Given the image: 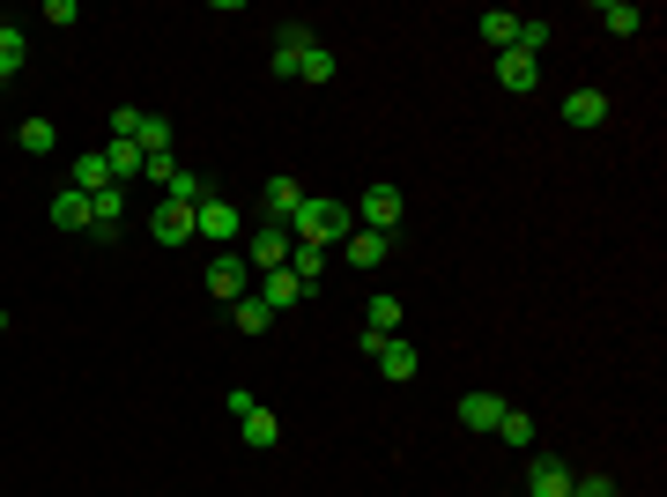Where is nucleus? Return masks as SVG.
<instances>
[{
    "label": "nucleus",
    "instance_id": "f257e3e1",
    "mask_svg": "<svg viewBox=\"0 0 667 497\" xmlns=\"http://www.w3.org/2000/svg\"><path fill=\"white\" fill-rule=\"evenodd\" d=\"M349 231H356V208L349 201H312V194H304V208H297V246L334 252Z\"/></svg>",
    "mask_w": 667,
    "mask_h": 497
},
{
    "label": "nucleus",
    "instance_id": "f03ea898",
    "mask_svg": "<svg viewBox=\"0 0 667 497\" xmlns=\"http://www.w3.org/2000/svg\"><path fill=\"white\" fill-rule=\"evenodd\" d=\"M246 268H260V275L290 268V231H282V223H260V231L246 238Z\"/></svg>",
    "mask_w": 667,
    "mask_h": 497
},
{
    "label": "nucleus",
    "instance_id": "7ed1b4c3",
    "mask_svg": "<svg viewBox=\"0 0 667 497\" xmlns=\"http://www.w3.org/2000/svg\"><path fill=\"white\" fill-rule=\"evenodd\" d=\"M401 186H372V194H364V201H356V231H386V238H393V223H401Z\"/></svg>",
    "mask_w": 667,
    "mask_h": 497
},
{
    "label": "nucleus",
    "instance_id": "20e7f679",
    "mask_svg": "<svg viewBox=\"0 0 667 497\" xmlns=\"http://www.w3.org/2000/svg\"><path fill=\"white\" fill-rule=\"evenodd\" d=\"M193 238H209V246H238V208H230V201H201V208H193Z\"/></svg>",
    "mask_w": 667,
    "mask_h": 497
},
{
    "label": "nucleus",
    "instance_id": "39448f33",
    "mask_svg": "<svg viewBox=\"0 0 667 497\" xmlns=\"http://www.w3.org/2000/svg\"><path fill=\"white\" fill-rule=\"evenodd\" d=\"M149 231H156V246H186V238H193V208L186 201H156Z\"/></svg>",
    "mask_w": 667,
    "mask_h": 497
},
{
    "label": "nucleus",
    "instance_id": "423d86ee",
    "mask_svg": "<svg viewBox=\"0 0 667 497\" xmlns=\"http://www.w3.org/2000/svg\"><path fill=\"white\" fill-rule=\"evenodd\" d=\"M246 260H238V252H223V260H209V297H223V305H238V297H246Z\"/></svg>",
    "mask_w": 667,
    "mask_h": 497
},
{
    "label": "nucleus",
    "instance_id": "0eeeda50",
    "mask_svg": "<svg viewBox=\"0 0 667 497\" xmlns=\"http://www.w3.org/2000/svg\"><path fill=\"white\" fill-rule=\"evenodd\" d=\"M260 208H267V223H282V231H290V223H297V208H304V186H297V178H267Z\"/></svg>",
    "mask_w": 667,
    "mask_h": 497
},
{
    "label": "nucleus",
    "instance_id": "6e6552de",
    "mask_svg": "<svg viewBox=\"0 0 667 497\" xmlns=\"http://www.w3.org/2000/svg\"><path fill=\"white\" fill-rule=\"evenodd\" d=\"M341 260H356V268H386V260H393V238H386V231H349V238H341Z\"/></svg>",
    "mask_w": 667,
    "mask_h": 497
},
{
    "label": "nucleus",
    "instance_id": "1a4fd4ad",
    "mask_svg": "<svg viewBox=\"0 0 667 497\" xmlns=\"http://www.w3.org/2000/svg\"><path fill=\"white\" fill-rule=\"evenodd\" d=\"M571 483H579V475H571L564 460L534 453V475H527V497H571Z\"/></svg>",
    "mask_w": 667,
    "mask_h": 497
},
{
    "label": "nucleus",
    "instance_id": "9d476101",
    "mask_svg": "<svg viewBox=\"0 0 667 497\" xmlns=\"http://www.w3.org/2000/svg\"><path fill=\"white\" fill-rule=\"evenodd\" d=\"M593 23H601L608 38H638V30H645V8H630V0H601Z\"/></svg>",
    "mask_w": 667,
    "mask_h": 497
},
{
    "label": "nucleus",
    "instance_id": "9b49d317",
    "mask_svg": "<svg viewBox=\"0 0 667 497\" xmlns=\"http://www.w3.org/2000/svg\"><path fill=\"white\" fill-rule=\"evenodd\" d=\"M608 120V97H601V89H571V97H564V126H601Z\"/></svg>",
    "mask_w": 667,
    "mask_h": 497
},
{
    "label": "nucleus",
    "instance_id": "f8f14e48",
    "mask_svg": "<svg viewBox=\"0 0 667 497\" xmlns=\"http://www.w3.org/2000/svg\"><path fill=\"white\" fill-rule=\"evenodd\" d=\"M304 290H312V283H297L290 268H275L267 290H260V305H267V312H290V305H304Z\"/></svg>",
    "mask_w": 667,
    "mask_h": 497
},
{
    "label": "nucleus",
    "instance_id": "ddd939ff",
    "mask_svg": "<svg viewBox=\"0 0 667 497\" xmlns=\"http://www.w3.org/2000/svg\"><path fill=\"white\" fill-rule=\"evenodd\" d=\"M238 431H246V446H252V453L282 446V423H275V409H252V415H238Z\"/></svg>",
    "mask_w": 667,
    "mask_h": 497
},
{
    "label": "nucleus",
    "instance_id": "4468645a",
    "mask_svg": "<svg viewBox=\"0 0 667 497\" xmlns=\"http://www.w3.org/2000/svg\"><path fill=\"white\" fill-rule=\"evenodd\" d=\"M498 415H504L498 394H460V423L467 431H498Z\"/></svg>",
    "mask_w": 667,
    "mask_h": 497
},
{
    "label": "nucleus",
    "instance_id": "2eb2a0df",
    "mask_svg": "<svg viewBox=\"0 0 667 497\" xmlns=\"http://www.w3.org/2000/svg\"><path fill=\"white\" fill-rule=\"evenodd\" d=\"M498 83L504 89H534V83H542V75H534V52H519V45L498 52Z\"/></svg>",
    "mask_w": 667,
    "mask_h": 497
},
{
    "label": "nucleus",
    "instance_id": "dca6fc26",
    "mask_svg": "<svg viewBox=\"0 0 667 497\" xmlns=\"http://www.w3.org/2000/svg\"><path fill=\"white\" fill-rule=\"evenodd\" d=\"M475 30L498 45V52H512V45H519V8H490V15H482Z\"/></svg>",
    "mask_w": 667,
    "mask_h": 497
},
{
    "label": "nucleus",
    "instance_id": "f3484780",
    "mask_svg": "<svg viewBox=\"0 0 667 497\" xmlns=\"http://www.w3.org/2000/svg\"><path fill=\"white\" fill-rule=\"evenodd\" d=\"M112 186V164H104V149H83L75 157V194H104Z\"/></svg>",
    "mask_w": 667,
    "mask_h": 497
},
{
    "label": "nucleus",
    "instance_id": "a211bd4d",
    "mask_svg": "<svg viewBox=\"0 0 667 497\" xmlns=\"http://www.w3.org/2000/svg\"><path fill=\"white\" fill-rule=\"evenodd\" d=\"M334 75H341V60L312 38V45H304V60H297V83H334Z\"/></svg>",
    "mask_w": 667,
    "mask_h": 497
},
{
    "label": "nucleus",
    "instance_id": "6ab92c4d",
    "mask_svg": "<svg viewBox=\"0 0 667 497\" xmlns=\"http://www.w3.org/2000/svg\"><path fill=\"white\" fill-rule=\"evenodd\" d=\"M52 223H60V231H89V194H75V186L52 194Z\"/></svg>",
    "mask_w": 667,
    "mask_h": 497
},
{
    "label": "nucleus",
    "instance_id": "aec40b11",
    "mask_svg": "<svg viewBox=\"0 0 667 497\" xmlns=\"http://www.w3.org/2000/svg\"><path fill=\"white\" fill-rule=\"evenodd\" d=\"M393 327H401V297H372V305H364V334H372V341H386Z\"/></svg>",
    "mask_w": 667,
    "mask_h": 497
},
{
    "label": "nucleus",
    "instance_id": "412c9836",
    "mask_svg": "<svg viewBox=\"0 0 667 497\" xmlns=\"http://www.w3.org/2000/svg\"><path fill=\"white\" fill-rule=\"evenodd\" d=\"M23 60H30L23 30H15V23H0V83H15V75H23Z\"/></svg>",
    "mask_w": 667,
    "mask_h": 497
},
{
    "label": "nucleus",
    "instance_id": "4be33fe9",
    "mask_svg": "<svg viewBox=\"0 0 667 497\" xmlns=\"http://www.w3.org/2000/svg\"><path fill=\"white\" fill-rule=\"evenodd\" d=\"M304 45H312V30H304V23H290V30H282V45H275V75H290V83H297V60H304Z\"/></svg>",
    "mask_w": 667,
    "mask_h": 497
},
{
    "label": "nucleus",
    "instance_id": "5701e85b",
    "mask_svg": "<svg viewBox=\"0 0 667 497\" xmlns=\"http://www.w3.org/2000/svg\"><path fill=\"white\" fill-rule=\"evenodd\" d=\"M134 149H141V157H171V120H164V112H149V120H141Z\"/></svg>",
    "mask_w": 667,
    "mask_h": 497
},
{
    "label": "nucleus",
    "instance_id": "b1692460",
    "mask_svg": "<svg viewBox=\"0 0 667 497\" xmlns=\"http://www.w3.org/2000/svg\"><path fill=\"white\" fill-rule=\"evenodd\" d=\"M104 164H112V186H126V178H141V149L134 141H104Z\"/></svg>",
    "mask_w": 667,
    "mask_h": 497
},
{
    "label": "nucleus",
    "instance_id": "393cba45",
    "mask_svg": "<svg viewBox=\"0 0 667 497\" xmlns=\"http://www.w3.org/2000/svg\"><path fill=\"white\" fill-rule=\"evenodd\" d=\"M15 141H23L30 157H52V149H60V126H52V120H23V134H15Z\"/></svg>",
    "mask_w": 667,
    "mask_h": 497
},
{
    "label": "nucleus",
    "instance_id": "a878e982",
    "mask_svg": "<svg viewBox=\"0 0 667 497\" xmlns=\"http://www.w3.org/2000/svg\"><path fill=\"white\" fill-rule=\"evenodd\" d=\"M498 438H504V446H534V415H527V409H504L498 415Z\"/></svg>",
    "mask_w": 667,
    "mask_h": 497
},
{
    "label": "nucleus",
    "instance_id": "bb28decb",
    "mask_svg": "<svg viewBox=\"0 0 667 497\" xmlns=\"http://www.w3.org/2000/svg\"><path fill=\"white\" fill-rule=\"evenodd\" d=\"M327 260H334V252H319V246H290V275H297V283H312Z\"/></svg>",
    "mask_w": 667,
    "mask_h": 497
},
{
    "label": "nucleus",
    "instance_id": "cd10ccee",
    "mask_svg": "<svg viewBox=\"0 0 667 497\" xmlns=\"http://www.w3.org/2000/svg\"><path fill=\"white\" fill-rule=\"evenodd\" d=\"M267 327H275V312L260 297H238V334H267Z\"/></svg>",
    "mask_w": 667,
    "mask_h": 497
},
{
    "label": "nucleus",
    "instance_id": "c85d7f7f",
    "mask_svg": "<svg viewBox=\"0 0 667 497\" xmlns=\"http://www.w3.org/2000/svg\"><path fill=\"white\" fill-rule=\"evenodd\" d=\"M542 45H549V23H542V15H519V52L542 60Z\"/></svg>",
    "mask_w": 667,
    "mask_h": 497
},
{
    "label": "nucleus",
    "instance_id": "c756f323",
    "mask_svg": "<svg viewBox=\"0 0 667 497\" xmlns=\"http://www.w3.org/2000/svg\"><path fill=\"white\" fill-rule=\"evenodd\" d=\"M141 120H149V112H134V104H119V112H112V141H134V134H141Z\"/></svg>",
    "mask_w": 667,
    "mask_h": 497
},
{
    "label": "nucleus",
    "instance_id": "7c9ffc66",
    "mask_svg": "<svg viewBox=\"0 0 667 497\" xmlns=\"http://www.w3.org/2000/svg\"><path fill=\"white\" fill-rule=\"evenodd\" d=\"M141 178H156V186H171V178H178V157H141Z\"/></svg>",
    "mask_w": 667,
    "mask_h": 497
},
{
    "label": "nucleus",
    "instance_id": "2f4dec72",
    "mask_svg": "<svg viewBox=\"0 0 667 497\" xmlns=\"http://www.w3.org/2000/svg\"><path fill=\"white\" fill-rule=\"evenodd\" d=\"M45 23H60V30H67V23H83V8H75V0H45Z\"/></svg>",
    "mask_w": 667,
    "mask_h": 497
},
{
    "label": "nucleus",
    "instance_id": "473e14b6",
    "mask_svg": "<svg viewBox=\"0 0 667 497\" xmlns=\"http://www.w3.org/2000/svg\"><path fill=\"white\" fill-rule=\"evenodd\" d=\"M571 497H616V483H608V475H579V483H571Z\"/></svg>",
    "mask_w": 667,
    "mask_h": 497
},
{
    "label": "nucleus",
    "instance_id": "72a5a7b5",
    "mask_svg": "<svg viewBox=\"0 0 667 497\" xmlns=\"http://www.w3.org/2000/svg\"><path fill=\"white\" fill-rule=\"evenodd\" d=\"M0 334H8V312H0Z\"/></svg>",
    "mask_w": 667,
    "mask_h": 497
}]
</instances>
